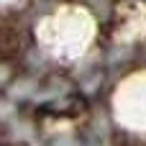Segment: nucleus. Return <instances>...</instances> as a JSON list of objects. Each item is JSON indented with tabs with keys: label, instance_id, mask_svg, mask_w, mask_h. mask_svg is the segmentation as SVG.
Returning <instances> with one entry per match:
<instances>
[{
	"label": "nucleus",
	"instance_id": "obj_1",
	"mask_svg": "<svg viewBox=\"0 0 146 146\" xmlns=\"http://www.w3.org/2000/svg\"><path fill=\"white\" fill-rule=\"evenodd\" d=\"M21 49H23L21 33L10 26H0V62H8V59L18 56Z\"/></svg>",
	"mask_w": 146,
	"mask_h": 146
},
{
	"label": "nucleus",
	"instance_id": "obj_2",
	"mask_svg": "<svg viewBox=\"0 0 146 146\" xmlns=\"http://www.w3.org/2000/svg\"><path fill=\"white\" fill-rule=\"evenodd\" d=\"M90 3V10L100 18V21H108L110 13H113V0H87Z\"/></svg>",
	"mask_w": 146,
	"mask_h": 146
}]
</instances>
